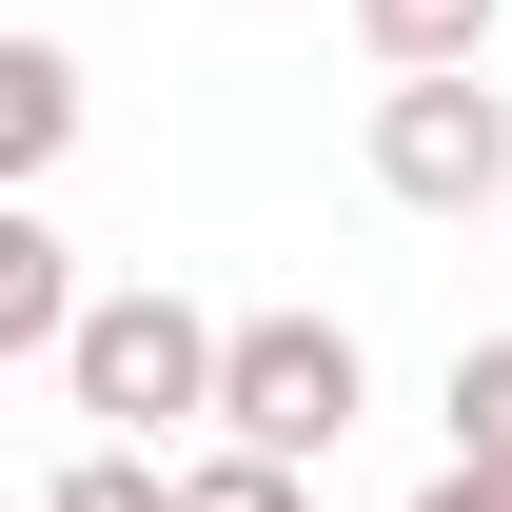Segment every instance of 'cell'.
<instances>
[{
    "label": "cell",
    "instance_id": "cell-2",
    "mask_svg": "<svg viewBox=\"0 0 512 512\" xmlns=\"http://www.w3.org/2000/svg\"><path fill=\"white\" fill-rule=\"evenodd\" d=\"M375 414V375H355V335L316 316V296H276V316H237V355H217V434L276 453V473H316L335 434Z\"/></svg>",
    "mask_w": 512,
    "mask_h": 512
},
{
    "label": "cell",
    "instance_id": "cell-7",
    "mask_svg": "<svg viewBox=\"0 0 512 512\" xmlns=\"http://www.w3.org/2000/svg\"><path fill=\"white\" fill-rule=\"evenodd\" d=\"M453 473H512V335L453 355Z\"/></svg>",
    "mask_w": 512,
    "mask_h": 512
},
{
    "label": "cell",
    "instance_id": "cell-1",
    "mask_svg": "<svg viewBox=\"0 0 512 512\" xmlns=\"http://www.w3.org/2000/svg\"><path fill=\"white\" fill-rule=\"evenodd\" d=\"M217 355H237V316H197V296H99L79 316V355H60V394L99 414V453H158V434H197L217 414Z\"/></svg>",
    "mask_w": 512,
    "mask_h": 512
},
{
    "label": "cell",
    "instance_id": "cell-9",
    "mask_svg": "<svg viewBox=\"0 0 512 512\" xmlns=\"http://www.w3.org/2000/svg\"><path fill=\"white\" fill-rule=\"evenodd\" d=\"M40 512H178V473H158V453H79Z\"/></svg>",
    "mask_w": 512,
    "mask_h": 512
},
{
    "label": "cell",
    "instance_id": "cell-6",
    "mask_svg": "<svg viewBox=\"0 0 512 512\" xmlns=\"http://www.w3.org/2000/svg\"><path fill=\"white\" fill-rule=\"evenodd\" d=\"M375 79H493V0H355Z\"/></svg>",
    "mask_w": 512,
    "mask_h": 512
},
{
    "label": "cell",
    "instance_id": "cell-4",
    "mask_svg": "<svg viewBox=\"0 0 512 512\" xmlns=\"http://www.w3.org/2000/svg\"><path fill=\"white\" fill-rule=\"evenodd\" d=\"M79 316H99V296H79V237H60V217H0V355H40V375H60Z\"/></svg>",
    "mask_w": 512,
    "mask_h": 512
},
{
    "label": "cell",
    "instance_id": "cell-3",
    "mask_svg": "<svg viewBox=\"0 0 512 512\" xmlns=\"http://www.w3.org/2000/svg\"><path fill=\"white\" fill-rule=\"evenodd\" d=\"M375 197L493 217V197H512V99H493V79H394V99H375Z\"/></svg>",
    "mask_w": 512,
    "mask_h": 512
},
{
    "label": "cell",
    "instance_id": "cell-5",
    "mask_svg": "<svg viewBox=\"0 0 512 512\" xmlns=\"http://www.w3.org/2000/svg\"><path fill=\"white\" fill-rule=\"evenodd\" d=\"M60 158H79V60L20 20L0 40V178H60Z\"/></svg>",
    "mask_w": 512,
    "mask_h": 512
},
{
    "label": "cell",
    "instance_id": "cell-8",
    "mask_svg": "<svg viewBox=\"0 0 512 512\" xmlns=\"http://www.w3.org/2000/svg\"><path fill=\"white\" fill-rule=\"evenodd\" d=\"M178 512H316V493H296L276 453H237V434H217V453H178Z\"/></svg>",
    "mask_w": 512,
    "mask_h": 512
},
{
    "label": "cell",
    "instance_id": "cell-10",
    "mask_svg": "<svg viewBox=\"0 0 512 512\" xmlns=\"http://www.w3.org/2000/svg\"><path fill=\"white\" fill-rule=\"evenodd\" d=\"M414 512H512V473H434V493H414Z\"/></svg>",
    "mask_w": 512,
    "mask_h": 512
}]
</instances>
